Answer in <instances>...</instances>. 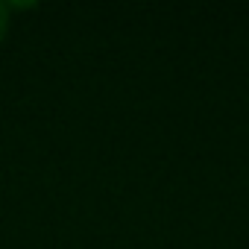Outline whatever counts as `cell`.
<instances>
[{
	"mask_svg": "<svg viewBox=\"0 0 249 249\" xmlns=\"http://www.w3.org/2000/svg\"><path fill=\"white\" fill-rule=\"evenodd\" d=\"M6 18H9V6L0 3V38H3V33H6Z\"/></svg>",
	"mask_w": 249,
	"mask_h": 249,
	"instance_id": "obj_1",
	"label": "cell"
}]
</instances>
